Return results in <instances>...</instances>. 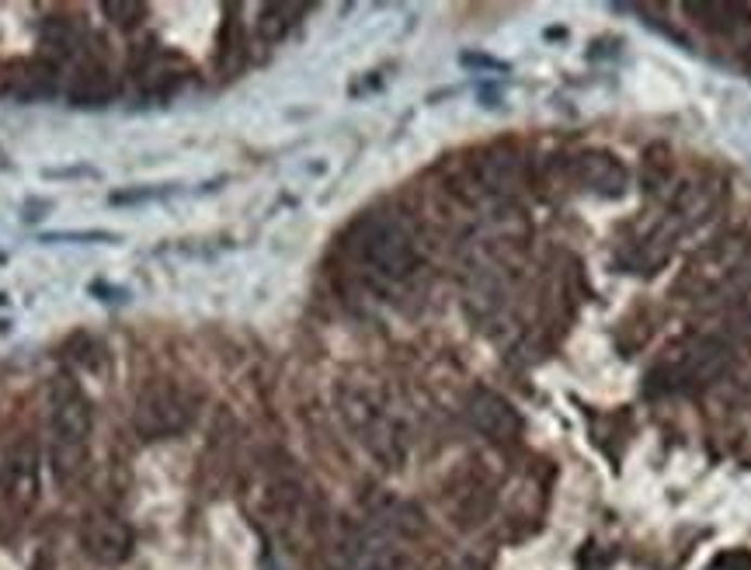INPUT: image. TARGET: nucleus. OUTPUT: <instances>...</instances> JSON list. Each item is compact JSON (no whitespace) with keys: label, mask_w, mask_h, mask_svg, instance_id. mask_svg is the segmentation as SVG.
<instances>
[{"label":"nucleus","mask_w":751,"mask_h":570,"mask_svg":"<svg viewBox=\"0 0 751 570\" xmlns=\"http://www.w3.org/2000/svg\"><path fill=\"white\" fill-rule=\"evenodd\" d=\"M112 98V77H108V66L102 63H80L77 74L70 80V102L80 108H98L105 105Z\"/></svg>","instance_id":"obj_7"},{"label":"nucleus","mask_w":751,"mask_h":570,"mask_svg":"<svg viewBox=\"0 0 751 570\" xmlns=\"http://www.w3.org/2000/svg\"><path fill=\"white\" fill-rule=\"evenodd\" d=\"M80 543H83V553H88L91 560L105 563V567H115V563H126L129 560L132 532H129V526L122 522L119 515L91 511L88 518H83V526H80Z\"/></svg>","instance_id":"obj_4"},{"label":"nucleus","mask_w":751,"mask_h":570,"mask_svg":"<svg viewBox=\"0 0 751 570\" xmlns=\"http://www.w3.org/2000/svg\"><path fill=\"white\" fill-rule=\"evenodd\" d=\"M181 60L178 56H157V60H150L143 70H140V83H143V91L150 94H167L171 88H178L181 80L189 77V66H181V70H171V66H178Z\"/></svg>","instance_id":"obj_9"},{"label":"nucleus","mask_w":751,"mask_h":570,"mask_svg":"<svg viewBox=\"0 0 751 570\" xmlns=\"http://www.w3.org/2000/svg\"><path fill=\"white\" fill-rule=\"evenodd\" d=\"M686 11L692 18H703L699 25L707 31H716V36H734L744 25L738 18H748V8L741 4H686Z\"/></svg>","instance_id":"obj_8"},{"label":"nucleus","mask_w":751,"mask_h":570,"mask_svg":"<svg viewBox=\"0 0 751 570\" xmlns=\"http://www.w3.org/2000/svg\"><path fill=\"white\" fill-rule=\"evenodd\" d=\"M102 14H108L115 25H132V18L143 14V4H119V0H108V4H102Z\"/></svg>","instance_id":"obj_11"},{"label":"nucleus","mask_w":751,"mask_h":570,"mask_svg":"<svg viewBox=\"0 0 751 570\" xmlns=\"http://www.w3.org/2000/svg\"><path fill=\"white\" fill-rule=\"evenodd\" d=\"M466 414H470L474 428L491 442H512V439H519V431H522L519 411H515L505 397H497L491 390H477L470 397V407H466Z\"/></svg>","instance_id":"obj_5"},{"label":"nucleus","mask_w":751,"mask_h":570,"mask_svg":"<svg viewBox=\"0 0 751 570\" xmlns=\"http://www.w3.org/2000/svg\"><path fill=\"white\" fill-rule=\"evenodd\" d=\"M299 14V8L293 4H272V8H261V22H258V31L264 42H279L286 31L293 28V18Z\"/></svg>","instance_id":"obj_10"},{"label":"nucleus","mask_w":751,"mask_h":570,"mask_svg":"<svg viewBox=\"0 0 751 570\" xmlns=\"http://www.w3.org/2000/svg\"><path fill=\"white\" fill-rule=\"evenodd\" d=\"M189 422H192V400L174 383H154V387H146L137 400V411H132V428L150 442L185 431Z\"/></svg>","instance_id":"obj_3"},{"label":"nucleus","mask_w":751,"mask_h":570,"mask_svg":"<svg viewBox=\"0 0 751 570\" xmlns=\"http://www.w3.org/2000/svg\"><path fill=\"white\" fill-rule=\"evenodd\" d=\"M456 570H488V567H483L480 560H459Z\"/></svg>","instance_id":"obj_13"},{"label":"nucleus","mask_w":751,"mask_h":570,"mask_svg":"<svg viewBox=\"0 0 751 570\" xmlns=\"http://www.w3.org/2000/svg\"><path fill=\"white\" fill-rule=\"evenodd\" d=\"M338 570H400V553L379 532H355L338 553Z\"/></svg>","instance_id":"obj_6"},{"label":"nucleus","mask_w":751,"mask_h":570,"mask_svg":"<svg viewBox=\"0 0 751 570\" xmlns=\"http://www.w3.org/2000/svg\"><path fill=\"white\" fill-rule=\"evenodd\" d=\"M352 250L359 264L383 282H400L417 268V244L393 216H370L355 226Z\"/></svg>","instance_id":"obj_2"},{"label":"nucleus","mask_w":751,"mask_h":570,"mask_svg":"<svg viewBox=\"0 0 751 570\" xmlns=\"http://www.w3.org/2000/svg\"><path fill=\"white\" fill-rule=\"evenodd\" d=\"M91 445V404L66 379L53 390V414H49V466L60 483L80 477Z\"/></svg>","instance_id":"obj_1"},{"label":"nucleus","mask_w":751,"mask_h":570,"mask_svg":"<svg viewBox=\"0 0 751 570\" xmlns=\"http://www.w3.org/2000/svg\"><path fill=\"white\" fill-rule=\"evenodd\" d=\"M716 567H730V570H751V557L748 553H730V557H721Z\"/></svg>","instance_id":"obj_12"}]
</instances>
